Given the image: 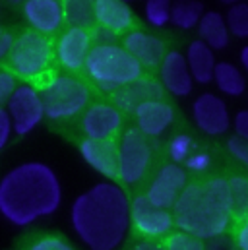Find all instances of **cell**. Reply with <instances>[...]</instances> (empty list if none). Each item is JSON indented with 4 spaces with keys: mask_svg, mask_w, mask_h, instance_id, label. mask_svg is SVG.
I'll use <instances>...</instances> for the list:
<instances>
[{
    "mask_svg": "<svg viewBox=\"0 0 248 250\" xmlns=\"http://www.w3.org/2000/svg\"><path fill=\"white\" fill-rule=\"evenodd\" d=\"M70 221L89 250H117L130 231V198L117 183H97L74 200Z\"/></svg>",
    "mask_w": 248,
    "mask_h": 250,
    "instance_id": "cell-1",
    "label": "cell"
},
{
    "mask_svg": "<svg viewBox=\"0 0 248 250\" xmlns=\"http://www.w3.org/2000/svg\"><path fill=\"white\" fill-rule=\"evenodd\" d=\"M61 202V181L47 163H21L0 181V213L18 227H27L41 217L53 215Z\"/></svg>",
    "mask_w": 248,
    "mask_h": 250,
    "instance_id": "cell-2",
    "label": "cell"
},
{
    "mask_svg": "<svg viewBox=\"0 0 248 250\" xmlns=\"http://www.w3.org/2000/svg\"><path fill=\"white\" fill-rule=\"evenodd\" d=\"M173 217L179 231L202 241L221 237L233 221L227 206V179L211 177L188 183L173 208Z\"/></svg>",
    "mask_w": 248,
    "mask_h": 250,
    "instance_id": "cell-3",
    "label": "cell"
},
{
    "mask_svg": "<svg viewBox=\"0 0 248 250\" xmlns=\"http://www.w3.org/2000/svg\"><path fill=\"white\" fill-rule=\"evenodd\" d=\"M103 39H95L83 66L85 78L103 93L115 95L123 87L140 80L145 70L140 62L115 41V35L99 31Z\"/></svg>",
    "mask_w": 248,
    "mask_h": 250,
    "instance_id": "cell-4",
    "label": "cell"
},
{
    "mask_svg": "<svg viewBox=\"0 0 248 250\" xmlns=\"http://www.w3.org/2000/svg\"><path fill=\"white\" fill-rule=\"evenodd\" d=\"M55 62V43L51 37L33 29H23L16 35L12 53L4 66L16 78H21L23 83H31L41 89L57 74L53 72Z\"/></svg>",
    "mask_w": 248,
    "mask_h": 250,
    "instance_id": "cell-5",
    "label": "cell"
},
{
    "mask_svg": "<svg viewBox=\"0 0 248 250\" xmlns=\"http://www.w3.org/2000/svg\"><path fill=\"white\" fill-rule=\"evenodd\" d=\"M45 117L53 123H68L82 117L91 101V91L87 83L76 74L59 72L41 89Z\"/></svg>",
    "mask_w": 248,
    "mask_h": 250,
    "instance_id": "cell-6",
    "label": "cell"
},
{
    "mask_svg": "<svg viewBox=\"0 0 248 250\" xmlns=\"http://www.w3.org/2000/svg\"><path fill=\"white\" fill-rule=\"evenodd\" d=\"M153 151L149 138H145L138 128L124 130L119 138V181L134 187L144 181L151 169Z\"/></svg>",
    "mask_w": 248,
    "mask_h": 250,
    "instance_id": "cell-7",
    "label": "cell"
},
{
    "mask_svg": "<svg viewBox=\"0 0 248 250\" xmlns=\"http://www.w3.org/2000/svg\"><path fill=\"white\" fill-rule=\"evenodd\" d=\"M130 227L140 239L163 241L173 233L175 217L171 209L153 206L145 194H136L130 200Z\"/></svg>",
    "mask_w": 248,
    "mask_h": 250,
    "instance_id": "cell-8",
    "label": "cell"
},
{
    "mask_svg": "<svg viewBox=\"0 0 248 250\" xmlns=\"http://www.w3.org/2000/svg\"><path fill=\"white\" fill-rule=\"evenodd\" d=\"M6 105H8L6 111H8L12 125H14V132L18 136L29 134L45 119L41 93L31 83H20Z\"/></svg>",
    "mask_w": 248,
    "mask_h": 250,
    "instance_id": "cell-9",
    "label": "cell"
},
{
    "mask_svg": "<svg viewBox=\"0 0 248 250\" xmlns=\"http://www.w3.org/2000/svg\"><path fill=\"white\" fill-rule=\"evenodd\" d=\"M186 187H188V175L185 167L177 163H165L153 173L144 194L153 206L171 209L179 202Z\"/></svg>",
    "mask_w": 248,
    "mask_h": 250,
    "instance_id": "cell-10",
    "label": "cell"
},
{
    "mask_svg": "<svg viewBox=\"0 0 248 250\" xmlns=\"http://www.w3.org/2000/svg\"><path fill=\"white\" fill-rule=\"evenodd\" d=\"M124 117L113 103H93L80 117L78 130L83 140H117L123 136Z\"/></svg>",
    "mask_w": 248,
    "mask_h": 250,
    "instance_id": "cell-11",
    "label": "cell"
},
{
    "mask_svg": "<svg viewBox=\"0 0 248 250\" xmlns=\"http://www.w3.org/2000/svg\"><path fill=\"white\" fill-rule=\"evenodd\" d=\"M95 35L87 29L66 27L55 41V59L64 72L78 74L83 72L85 61L93 47Z\"/></svg>",
    "mask_w": 248,
    "mask_h": 250,
    "instance_id": "cell-12",
    "label": "cell"
},
{
    "mask_svg": "<svg viewBox=\"0 0 248 250\" xmlns=\"http://www.w3.org/2000/svg\"><path fill=\"white\" fill-rule=\"evenodd\" d=\"M192 119L207 136H223L231 130V115L221 97L215 93H202L192 103Z\"/></svg>",
    "mask_w": 248,
    "mask_h": 250,
    "instance_id": "cell-13",
    "label": "cell"
},
{
    "mask_svg": "<svg viewBox=\"0 0 248 250\" xmlns=\"http://www.w3.org/2000/svg\"><path fill=\"white\" fill-rule=\"evenodd\" d=\"M123 47L140 62V66L147 72H153L161 68V64L167 57V45L161 37L147 33L144 29H132L123 37Z\"/></svg>",
    "mask_w": 248,
    "mask_h": 250,
    "instance_id": "cell-14",
    "label": "cell"
},
{
    "mask_svg": "<svg viewBox=\"0 0 248 250\" xmlns=\"http://www.w3.org/2000/svg\"><path fill=\"white\" fill-rule=\"evenodd\" d=\"M78 149L85 163L111 183L119 181V142L117 140H80Z\"/></svg>",
    "mask_w": 248,
    "mask_h": 250,
    "instance_id": "cell-15",
    "label": "cell"
},
{
    "mask_svg": "<svg viewBox=\"0 0 248 250\" xmlns=\"http://www.w3.org/2000/svg\"><path fill=\"white\" fill-rule=\"evenodd\" d=\"M21 14L29 29L45 37L59 33L64 23V4L59 0H27L21 6Z\"/></svg>",
    "mask_w": 248,
    "mask_h": 250,
    "instance_id": "cell-16",
    "label": "cell"
},
{
    "mask_svg": "<svg viewBox=\"0 0 248 250\" xmlns=\"http://www.w3.org/2000/svg\"><path fill=\"white\" fill-rule=\"evenodd\" d=\"M134 123L136 128L145 136V138H161L169 128L175 125V109L169 101L165 99H153L144 105H140L134 111Z\"/></svg>",
    "mask_w": 248,
    "mask_h": 250,
    "instance_id": "cell-17",
    "label": "cell"
},
{
    "mask_svg": "<svg viewBox=\"0 0 248 250\" xmlns=\"http://www.w3.org/2000/svg\"><path fill=\"white\" fill-rule=\"evenodd\" d=\"M165 89L161 85V82H157L151 74H144L140 80H136L134 83L123 87L121 91H117L115 95H111L113 105L121 111V113H128L134 115V111L153 99H163Z\"/></svg>",
    "mask_w": 248,
    "mask_h": 250,
    "instance_id": "cell-18",
    "label": "cell"
},
{
    "mask_svg": "<svg viewBox=\"0 0 248 250\" xmlns=\"http://www.w3.org/2000/svg\"><path fill=\"white\" fill-rule=\"evenodd\" d=\"M95 20L101 31L111 35H126L136 29V16L132 8L123 0H97L95 2Z\"/></svg>",
    "mask_w": 248,
    "mask_h": 250,
    "instance_id": "cell-19",
    "label": "cell"
},
{
    "mask_svg": "<svg viewBox=\"0 0 248 250\" xmlns=\"http://www.w3.org/2000/svg\"><path fill=\"white\" fill-rule=\"evenodd\" d=\"M161 85L175 97H188L194 89V78L186 62V57L181 51H169L159 68Z\"/></svg>",
    "mask_w": 248,
    "mask_h": 250,
    "instance_id": "cell-20",
    "label": "cell"
},
{
    "mask_svg": "<svg viewBox=\"0 0 248 250\" xmlns=\"http://www.w3.org/2000/svg\"><path fill=\"white\" fill-rule=\"evenodd\" d=\"M185 57L194 82H198V83L213 82V74H215V66H217L213 49H209L204 41L196 39L188 45Z\"/></svg>",
    "mask_w": 248,
    "mask_h": 250,
    "instance_id": "cell-21",
    "label": "cell"
},
{
    "mask_svg": "<svg viewBox=\"0 0 248 250\" xmlns=\"http://www.w3.org/2000/svg\"><path fill=\"white\" fill-rule=\"evenodd\" d=\"M198 35H200V41H204L209 49H213V51L225 49L229 45V39H231L225 16L221 12H217V10L206 12L202 16V20H200Z\"/></svg>",
    "mask_w": 248,
    "mask_h": 250,
    "instance_id": "cell-22",
    "label": "cell"
},
{
    "mask_svg": "<svg viewBox=\"0 0 248 250\" xmlns=\"http://www.w3.org/2000/svg\"><path fill=\"white\" fill-rule=\"evenodd\" d=\"M213 83L227 97H241L247 91V80L243 72L231 62H217Z\"/></svg>",
    "mask_w": 248,
    "mask_h": 250,
    "instance_id": "cell-23",
    "label": "cell"
},
{
    "mask_svg": "<svg viewBox=\"0 0 248 250\" xmlns=\"http://www.w3.org/2000/svg\"><path fill=\"white\" fill-rule=\"evenodd\" d=\"M227 206L235 221L248 217V177L233 175L227 179Z\"/></svg>",
    "mask_w": 248,
    "mask_h": 250,
    "instance_id": "cell-24",
    "label": "cell"
},
{
    "mask_svg": "<svg viewBox=\"0 0 248 250\" xmlns=\"http://www.w3.org/2000/svg\"><path fill=\"white\" fill-rule=\"evenodd\" d=\"M62 4H64V23H68V27L91 31L97 25L95 2H89V0H66Z\"/></svg>",
    "mask_w": 248,
    "mask_h": 250,
    "instance_id": "cell-25",
    "label": "cell"
},
{
    "mask_svg": "<svg viewBox=\"0 0 248 250\" xmlns=\"http://www.w3.org/2000/svg\"><path fill=\"white\" fill-rule=\"evenodd\" d=\"M204 14H206V10H204L202 2H190V0L177 2V4H173V10H171V23L179 29L188 31V29H194L200 25V20Z\"/></svg>",
    "mask_w": 248,
    "mask_h": 250,
    "instance_id": "cell-26",
    "label": "cell"
},
{
    "mask_svg": "<svg viewBox=\"0 0 248 250\" xmlns=\"http://www.w3.org/2000/svg\"><path fill=\"white\" fill-rule=\"evenodd\" d=\"M229 33L239 37V39H248V2H237L227 10L225 16Z\"/></svg>",
    "mask_w": 248,
    "mask_h": 250,
    "instance_id": "cell-27",
    "label": "cell"
},
{
    "mask_svg": "<svg viewBox=\"0 0 248 250\" xmlns=\"http://www.w3.org/2000/svg\"><path fill=\"white\" fill-rule=\"evenodd\" d=\"M171 10H173V4L169 0H147L144 14L149 25L165 27L171 23Z\"/></svg>",
    "mask_w": 248,
    "mask_h": 250,
    "instance_id": "cell-28",
    "label": "cell"
},
{
    "mask_svg": "<svg viewBox=\"0 0 248 250\" xmlns=\"http://www.w3.org/2000/svg\"><path fill=\"white\" fill-rule=\"evenodd\" d=\"M167 153L171 157V163L183 165L188 161V157L194 153V140L190 134H177L167 147Z\"/></svg>",
    "mask_w": 248,
    "mask_h": 250,
    "instance_id": "cell-29",
    "label": "cell"
},
{
    "mask_svg": "<svg viewBox=\"0 0 248 250\" xmlns=\"http://www.w3.org/2000/svg\"><path fill=\"white\" fill-rule=\"evenodd\" d=\"M163 249L165 250H207L204 241L185 233V231H173L167 239H163Z\"/></svg>",
    "mask_w": 248,
    "mask_h": 250,
    "instance_id": "cell-30",
    "label": "cell"
},
{
    "mask_svg": "<svg viewBox=\"0 0 248 250\" xmlns=\"http://www.w3.org/2000/svg\"><path fill=\"white\" fill-rule=\"evenodd\" d=\"M27 250H74V247H72L70 241H66L62 235L47 233V235L35 237V239L27 245Z\"/></svg>",
    "mask_w": 248,
    "mask_h": 250,
    "instance_id": "cell-31",
    "label": "cell"
},
{
    "mask_svg": "<svg viewBox=\"0 0 248 250\" xmlns=\"http://www.w3.org/2000/svg\"><path fill=\"white\" fill-rule=\"evenodd\" d=\"M227 151H229V155L237 163H241L248 171V142L237 138V136H233V138L227 140Z\"/></svg>",
    "mask_w": 248,
    "mask_h": 250,
    "instance_id": "cell-32",
    "label": "cell"
},
{
    "mask_svg": "<svg viewBox=\"0 0 248 250\" xmlns=\"http://www.w3.org/2000/svg\"><path fill=\"white\" fill-rule=\"evenodd\" d=\"M18 85H20L18 83V78L10 70L2 68L0 70V107H2V103H8L10 101V97L18 89Z\"/></svg>",
    "mask_w": 248,
    "mask_h": 250,
    "instance_id": "cell-33",
    "label": "cell"
},
{
    "mask_svg": "<svg viewBox=\"0 0 248 250\" xmlns=\"http://www.w3.org/2000/svg\"><path fill=\"white\" fill-rule=\"evenodd\" d=\"M185 167L188 171L196 173V175H204V173L211 167V155H209L207 151H194V153L188 157Z\"/></svg>",
    "mask_w": 248,
    "mask_h": 250,
    "instance_id": "cell-34",
    "label": "cell"
},
{
    "mask_svg": "<svg viewBox=\"0 0 248 250\" xmlns=\"http://www.w3.org/2000/svg\"><path fill=\"white\" fill-rule=\"evenodd\" d=\"M14 41H16V35L8 27H0V64H6L12 53Z\"/></svg>",
    "mask_w": 248,
    "mask_h": 250,
    "instance_id": "cell-35",
    "label": "cell"
},
{
    "mask_svg": "<svg viewBox=\"0 0 248 250\" xmlns=\"http://www.w3.org/2000/svg\"><path fill=\"white\" fill-rule=\"evenodd\" d=\"M14 134V125H12V119L8 115V111L4 107H0V149L6 147V144L10 142Z\"/></svg>",
    "mask_w": 248,
    "mask_h": 250,
    "instance_id": "cell-36",
    "label": "cell"
},
{
    "mask_svg": "<svg viewBox=\"0 0 248 250\" xmlns=\"http://www.w3.org/2000/svg\"><path fill=\"white\" fill-rule=\"evenodd\" d=\"M233 243L237 250H248V217L243 221H237L235 233H233Z\"/></svg>",
    "mask_w": 248,
    "mask_h": 250,
    "instance_id": "cell-37",
    "label": "cell"
},
{
    "mask_svg": "<svg viewBox=\"0 0 248 250\" xmlns=\"http://www.w3.org/2000/svg\"><path fill=\"white\" fill-rule=\"evenodd\" d=\"M233 130H235V136L248 142V109H243L235 115L233 119Z\"/></svg>",
    "mask_w": 248,
    "mask_h": 250,
    "instance_id": "cell-38",
    "label": "cell"
},
{
    "mask_svg": "<svg viewBox=\"0 0 248 250\" xmlns=\"http://www.w3.org/2000/svg\"><path fill=\"white\" fill-rule=\"evenodd\" d=\"M132 250H165L163 249V241H145V239H140Z\"/></svg>",
    "mask_w": 248,
    "mask_h": 250,
    "instance_id": "cell-39",
    "label": "cell"
},
{
    "mask_svg": "<svg viewBox=\"0 0 248 250\" xmlns=\"http://www.w3.org/2000/svg\"><path fill=\"white\" fill-rule=\"evenodd\" d=\"M209 250H237V249L231 247L229 243H221V241H219V243H213V245L209 247Z\"/></svg>",
    "mask_w": 248,
    "mask_h": 250,
    "instance_id": "cell-40",
    "label": "cell"
},
{
    "mask_svg": "<svg viewBox=\"0 0 248 250\" xmlns=\"http://www.w3.org/2000/svg\"><path fill=\"white\" fill-rule=\"evenodd\" d=\"M241 64H243V68L248 72V45H245L241 49Z\"/></svg>",
    "mask_w": 248,
    "mask_h": 250,
    "instance_id": "cell-41",
    "label": "cell"
}]
</instances>
